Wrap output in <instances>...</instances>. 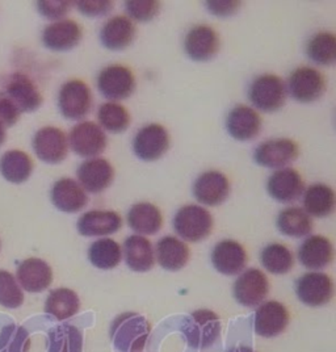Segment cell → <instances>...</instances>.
Masks as SVG:
<instances>
[{"instance_id": "cell-24", "label": "cell", "mask_w": 336, "mask_h": 352, "mask_svg": "<svg viewBox=\"0 0 336 352\" xmlns=\"http://www.w3.org/2000/svg\"><path fill=\"white\" fill-rule=\"evenodd\" d=\"M17 279L27 292L40 294L50 287L53 271L43 259L30 258L19 265Z\"/></svg>"}, {"instance_id": "cell-14", "label": "cell", "mask_w": 336, "mask_h": 352, "mask_svg": "<svg viewBox=\"0 0 336 352\" xmlns=\"http://www.w3.org/2000/svg\"><path fill=\"white\" fill-rule=\"evenodd\" d=\"M5 99L14 104L20 113H32L43 104V95L38 88L24 74L12 75L5 87Z\"/></svg>"}, {"instance_id": "cell-8", "label": "cell", "mask_w": 336, "mask_h": 352, "mask_svg": "<svg viewBox=\"0 0 336 352\" xmlns=\"http://www.w3.org/2000/svg\"><path fill=\"white\" fill-rule=\"evenodd\" d=\"M327 88L323 74L313 67H298L291 74L289 92L298 103H313L322 98Z\"/></svg>"}, {"instance_id": "cell-6", "label": "cell", "mask_w": 336, "mask_h": 352, "mask_svg": "<svg viewBox=\"0 0 336 352\" xmlns=\"http://www.w3.org/2000/svg\"><path fill=\"white\" fill-rule=\"evenodd\" d=\"M98 88L102 96L109 100H124L132 96L135 89V78L131 69L112 65L102 69L98 76Z\"/></svg>"}, {"instance_id": "cell-5", "label": "cell", "mask_w": 336, "mask_h": 352, "mask_svg": "<svg viewBox=\"0 0 336 352\" xmlns=\"http://www.w3.org/2000/svg\"><path fill=\"white\" fill-rule=\"evenodd\" d=\"M92 105V94L87 85L79 79L66 82L58 95V107L63 118L80 120L86 118Z\"/></svg>"}, {"instance_id": "cell-33", "label": "cell", "mask_w": 336, "mask_h": 352, "mask_svg": "<svg viewBox=\"0 0 336 352\" xmlns=\"http://www.w3.org/2000/svg\"><path fill=\"white\" fill-rule=\"evenodd\" d=\"M80 308L78 294L69 288H58L52 291L46 298L45 311L56 317L58 321H65L75 316Z\"/></svg>"}, {"instance_id": "cell-29", "label": "cell", "mask_w": 336, "mask_h": 352, "mask_svg": "<svg viewBox=\"0 0 336 352\" xmlns=\"http://www.w3.org/2000/svg\"><path fill=\"white\" fill-rule=\"evenodd\" d=\"M190 248L175 236H163L157 243V258L167 271H180L190 261Z\"/></svg>"}, {"instance_id": "cell-1", "label": "cell", "mask_w": 336, "mask_h": 352, "mask_svg": "<svg viewBox=\"0 0 336 352\" xmlns=\"http://www.w3.org/2000/svg\"><path fill=\"white\" fill-rule=\"evenodd\" d=\"M150 324L141 314L128 311L115 320L111 329V338L118 352H142Z\"/></svg>"}, {"instance_id": "cell-40", "label": "cell", "mask_w": 336, "mask_h": 352, "mask_svg": "<svg viewBox=\"0 0 336 352\" xmlns=\"http://www.w3.org/2000/svg\"><path fill=\"white\" fill-rule=\"evenodd\" d=\"M24 302V294L12 274L0 271V305L5 308L16 309Z\"/></svg>"}, {"instance_id": "cell-11", "label": "cell", "mask_w": 336, "mask_h": 352, "mask_svg": "<svg viewBox=\"0 0 336 352\" xmlns=\"http://www.w3.org/2000/svg\"><path fill=\"white\" fill-rule=\"evenodd\" d=\"M33 148L36 155L49 164H58L67 157V138L63 131L54 126H45L34 134Z\"/></svg>"}, {"instance_id": "cell-26", "label": "cell", "mask_w": 336, "mask_h": 352, "mask_svg": "<svg viewBox=\"0 0 336 352\" xmlns=\"http://www.w3.org/2000/svg\"><path fill=\"white\" fill-rule=\"evenodd\" d=\"M137 34L135 25L126 16H116L109 19L100 32V40L108 50H124L132 45Z\"/></svg>"}, {"instance_id": "cell-34", "label": "cell", "mask_w": 336, "mask_h": 352, "mask_svg": "<svg viewBox=\"0 0 336 352\" xmlns=\"http://www.w3.org/2000/svg\"><path fill=\"white\" fill-rule=\"evenodd\" d=\"M278 229L281 234L291 238H304L311 233L313 221L305 210L300 208H288L278 217Z\"/></svg>"}, {"instance_id": "cell-13", "label": "cell", "mask_w": 336, "mask_h": 352, "mask_svg": "<svg viewBox=\"0 0 336 352\" xmlns=\"http://www.w3.org/2000/svg\"><path fill=\"white\" fill-rule=\"evenodd\" d=\"M298 145L289 138L271 140L255 150L254 158L259 166L268 168L284 167L298 158Z\"/></svg>"}, {"instance_id": "cell-10", "label": "cell", "mask_w": 336, "mask_h": 352, "mask_svg": "<svg viewBox=\"0 0 336 352\" xmlns=\"http://www.w3.org/2000/svg\"><path fill=\"white\" fill-rule=\"evenodd\" d=\"M269 292V283L260 270L249 268L235 281V300L247 308L262 304Z\"/></svg>"}, {"instance_id": "cell-15", "label": "cell", "mask_w": 336, "mask_h": 352, "mask_svg": "<svg viewBox=\"0 0 336 352\" xmlns=\"http://www.w3.org/2000/svg\"><path fill=\"white\" fill-rule=\"evenodd\" d=\"M230 193L227 177L219 171H206L199 176L193 184L196 200L208 206H221Z\"/></svg>"}, {"instance_id": "cell-12", "label": "cell", "mask_w": 336, "mask_h": 352, "mask_svg": "<svg viewBox=\"0 0 336 352\" xmlns=\"http://www.w3.org/2000/svg\"><path fill=\"white\" fill-rule=\"evenodd\" d=\"M70 145L79 157H96L107 147V135L102 128L91 121L75 125L70 132Z\"/></svg>"}, {"instance_id": "cell-17", "label": "cell", "mask_w": 336, "mask_h": 352, "mask_svg": "<svg viewBox=\"0 0 336 352\" xmlns=\"http://www.w3.org/2000/svg\"><path fill=\"white\" fill-rule=\"evenodd\" d=\"M288 323V309L278 301H268L256 310L255 333L264 338L278 337L284 333Z\"/></svg>"}, {"instance_id": "cell-45", "label": "cell", "mask_w": 336, "mask_h": 352, "mask_svg": "<svg viewBox=\"0 0 336 352\" xmlns=\"http://www.w3.org/2000/svg\"><path fill=\"white\" fill-rule=\"evenodd\" d=\"M20 112L14 104L8 99L1 98L0 99V122L4 125V128H11L20 118Z\"/></svg>"}, {"instance_id": "cell-41", "label": "cell", "mask_w": 336, "mask_h": 352, "mask_svg": "<svg viewBox=\"0 0 336 352\" xmlns=\"http://www.w3.org/2000/svg\"><path fill=\"white\" fill-rule=\"evenodd\" d=\"M128 15L137 21H151L159 14L161 3L157 0H128L125 1Z\"/></svg>"}, {"instance_id": "cell-9", "label": "cell", "mask_w": 336, "mask_h": 352, "mask_svg": "<svg viewBox=\"0 0 336 352\" xmlns=\"http://www.w3.org/2000/svg\"><path fill=\"white\" fill-rule=\"evenodd\" d=\"M295 294L309 307H322L331 301L334 296V284L326 274L309 272L297 280Z\"/></svg>"}, {"instance_id": "cell-28", "label": "cell", "mask_w": 336, "mask_h": 352, "mask_svg": "<svg viewBox=\"0 0 336 352\" xmlns=\"http://www.w3.org/2000/svg\"><path fill=\"white\" fill-rule=\"evenodd\" d=\"M124 255L128 267L135 272H147L154 264V250L151 242L141 235H131L124 242Z\"/></svg>"}, {"instance_id": "cell-30", "label": "cell", "mask_w": 336, "mask_h": 352, "mask_svg": "<svg viewBox=\"0 0 336 352\" xmlns=\"http://www.w3.org/2000/svg\"><path fill=\"white\" fill-rule=\"evenodd\" d=\"M128 223L139 234L153 235L161 230L163 217L158 206L150 203H139L131 208Z\"/></svg>"}, {"instance_id": "cell-23", "label": "cell", "mask_w": 336, "mask_h": 352, "mask_svg": "<svg viewBox=\"0 0 336 352\" xmlns=\"http://www.w3.org/2000/svg\"><path fill=\"white\" fill-rule=\"evenodd\" d=\"M52 203L65 213H76L87 206L88 196L74 179L63 177L54 183L50 192Z\"/></svg>"}, {"instance_id": "cell-42", "label": "cell", "mask_w": 336, "mask_h": 352, "mask_svg": "<svg viewBox=\"0 0 336 352\" xmlns=\"http://www.w3.org/2000/svg\"><path fill=\"white\" fill-rule=\"evenodd\" d=\"M37 10L45 19L58 20L69 14L73 1L69 0H40L36 3Z\"/></svg>"}, {"instance_id": "cell-4", "label": "cell", "mask_w": 336, "mask_h": 352, "mask_svg": "<svg viewBox=\"0 0 336 352\" xmlns=\"http://www.w3.org/2000/svg\"><path fill=\"white\" fill-rule=\"evenodd\" d=\"M183 331L193 349H208L216 343L221 333L219 316L212 310H196L184 322Z\"/></svg>"}, {"instance_id": "cell-20", "label": "cell", "mask_w": 336, "mask_h": 352, "mask_svg": "<svg viewBox=\"0 0 336 352\" xmlns=\"http://www.w3.org/2000/svg\"><path fill=\"white\" fill-rule=\"evenodd\" d=\"M212 263L221 274L232 276L245 270L247 254L245 248L235 241H221L212 252Z\"/></svg>"}, {"instance_id": "cell-16", "label": "cell", "mask_w": 336, "mask_h": 352, "mask_svg": "<svg viewBox=\"0 0 336 352\" xmlns=\"http://www.w3.org/2000/svg\"><path fill=\"white\" fill-rule=\"evenodd\" d=\"M184 49L187 56L196 62L210 60L219 53V34L208 25H196L187 33Z\"/></svg>"}, {"instance_id": "cell-25", "label": "cell", "mask_w": 336, "mask_h": 352, "mask_svg": "<svg viewBox=\"0 0 336 352\" xmlns=\"http://www.w3.org/2000/svg\"><path fill=\"white\" fill-rule=\"evenodd\" d=\"M122 226L120 214L113 210H91L80 216L76 228L85 236H105L118 232Z\"/></svg>"}, {"instance_id": "cell-35", "label": "cell", "mask_w": 336, "mask_h": 352, "mask_svg": "<svg viewBox=\"0 0 336 352\" xmlns=\"http://www.w3.org/2000/svg\"><path fill=\"white\" fill-rule=\"evenodd\" d=\"M88 259L99 270H113L121 262V248L113 239H99L89 246Z\"/></svg>"}, {"instance_id": "cell-31", "label": "cell", "mask_w": 336, "mask_h": 352, "mask_svg": "<svg viewBox=\"0 0 336 352\" xmlns=\"http://www.w3.org/2000/svg\"><path fill=\"white\" fill-rule=\"evenodd\" d=\"M33 171L30 155L20 150H11L0 158V173L3 177L14 184L27 182Z\"/></svg>"}, {"instance_id": "cell-19", "label": "cell", "mask_w": 336, "mask_h": 352, "mask_svg": "<svg viewBox=\"0 0 336 352\" xmlns=\"http://www.w3.org/2000/svg\"><path fill=\"white\" fill-rule=\"evenodd\" d=\"M76 174L85 190L91 193H100L112 184L115 170L107 160L93 158L83 162Z\"/></svg>"}, {"instance_id": "cell-36", "label": "cell", "mask_w": 336, "mask_h": 352, "mask_svg": "<svg viewBox=\"0 0 336 352\" xmlns=\"http://www.w3.org/2000/svg\"><path fill=\"white\" fill-rule=\"evenodd\" d=\"M82 333L71 324H60L49 333V352H82Z\"/></svg>"}, {"instance_id": "cell-39", "label": "cell", "mask_w": 336, "mask_h": 352, "mask_svg": "<svg viewBox=\"0 0 336 352\" xmlns=\"http://www.w3.org/2000/svg\"><path fill=\"white\" fill-rule=\"evenodd\" d=\"M99 121L105 131L125 132L131 125V116L125 107L117 103L102 104L99 109Z\"/></svg>"}, {"instance_id": "cell-44", "label": "cell", "mask_w": 336, "mask_h": 352, "mask_svg": "<svg viewBox=\"0 0 336 352\" xmlns=\"http://www.w3.org/2000/svg\"><path fill=\"white\" fill-rule=\"evenodd\" d=\"M242 7V3L238 0H210L206 1V8L212 15L217 17H227L234 15Z\"/></svg>"}, {"instance_id": "cell-22", "label": "cell", "mask_w": 336, "mask_h": 352, "mask_svg": "<svg viewBox=\"0 0 336 352\" xmlns=\"http://www.w3.org/2000/svg\"><path fill=\"white\" fill-rule=\"evenodd\" d=\"M83 32L74 20H62L49 27L43 33V43L53 52H67L80 43Z\"/></svg>"}, {"instance_id": "cell-3", "label": "cell", "mask_w": 336, "mask_h": 352, "mask_svg": "<svg viewBox=\"0 0 336 352\" xmlns=\"http://www.w3.org/2000/svg\"><path fill=\"white\" fill-rule=\"evenodd\" d=\"M174 228L180 238L188 242H200L213 230V217L201 206H186L177 210Z\"/></svg>"}, {"instance_id": "cell-27", "label": "cell", "mask_w": 336, "mask_h": 352, "mask_svg": "<svg viewBox=\"0 0 336 352\" xmlns=\"http://www.w3.org/2000/svg\"><path fill=\"white\" fill-rule=\"evenodd\" d=\"M298 259L307 270L326 268L334 259L333 245L323 235H313L301 245Z\"/></svg>"}, {"instance_id": "cell-18", "label": "cell", "mask_w": 336, "mask_h": 352, "mask_svg": "<svg viewBox=\"0 0 336 352\" xmlns=\"http://www.w3.org/2000/svg\"><path fill=\"white\" fill-rule=\"evenodd\" d=\"M229 134L238 141H251L256 138L262 129L259 113L247 105H236L226 118Z\"/></svg>"}, {"instance_id": "cell-2", "label": "cell", "mask_w": 336, "mask_h": 352, "mask_svg": "<svg viewBox=\"0 0 336 352\" xmlns=\"http://www.w3.org/2000/svg\"><path fill=\"white\" fill-rule=\"evenodd\" d=\"M249 99L262 112H278L287 102V86L278 75L264 74L251 83Z\"/></svg>"}, {"instance_id": "cell-21", "label": "cell", "mask_w": 336, "mask_h": 352, "mask_svg": "<svg viewBox=\"0 0 336 352\" xmlns=\"http://www.w3.org/2000/svg\"><path fill=\"white\" fill-rule=\"evenodd\" d=\"M268 193L280 203H292L304 192V180L294 168H282L269 176Z\"/></svg>"}, {"instance_id": "cell-47", "label": "cell", "mask_w": 336, "mask_h": 352, "mask_svg": "<svg viewBox=\"0 0 336 352\" xmlns=\"http://www.w3.org/2000/svg\"><path fill=\"white\" fill-rule=\"evenodd\" d=\"M229 352H255L251 347H247V346H238V347H234L232 351Z\"/></svg>"}, {"instance_id": "cell-37", "label": "cell", "mask_w": 336, "mask_h": 352, "mask_svg": "<svg viewBox=\"0 0 336 352\" xmlns=\"http://www.w3.org/2000/svg\"><path fill=\"white\" fill-rule=\"evenodd\" d=\"M260 263L264 268L275 275L288 274L294 265V256L291 250L280 243H271L260 252Z\"/></svg>"}, {"instance_id": "cell-7", "label": "cell", "mask_w": 336, "mask_h": 352, "mask_svg": "<svg viewBox=\"0 0 336 352\" xmlns=\"http://www.w3.org/2000/svg\"><path fill=\"white\" fill-rule=\"evenodd\" d=\"M170 134L159 124H150L135 134L133 150L135 155L145 162L161 160L170 148Z\"/></svg>"}, {"instance_id": "cell-38", "label": "cell", "mask_w": 336, "mask_h": 352, "mask_svg": "<svg viewBox=\"0 0 336 352\" xmlns=\"http://www.w3.org/2000/svg\"><path fill=\"white\" fill-rule=\"evenodd\" d=\"M309 58L323 66L333 65L336 59V37L330 32L314 34L306 46Z\"/></svg>"}, {"instance_id": "cell-46", "label": "cell", "mask_w": 336, "mask_h": 352, "mask_svg": "<svg viewBox=\"0 0 336 352\" xmlns=\"http://www.w3.org/2000/svg\"><path fill=\"white\" fill-rule=\"evenodd\" d=\"M5 138H7V134H5V128H4V125L0 122V146L4 144Z\"/></svg>"}, {"instance_id": "cell-43", "label": "cell", "mask_w": 336, "mask_h": 352, "mask_svg": "<svg viewBox=\"0 0 336 352\" xmlns=\"http://www.w3.org/2000/svg\"><path fill=\"white\" fill-rule=\"evenodd\" d=\"M76 6L78 10L87 17L108 15L113 8V3L109 0H80L76 1Z\"/></svg>"}, {"instance_id": "cell-32", "label": "cell", "mask_w": 336, "mask_h": 352, "mask_svg": "<svg viewBox=\"0 0 336 352\" xmlns=\"http://www.w3.org/2000/svg\"><path fill=\"white\" fill-rule=\"evenodd\" d=\"M304 206L306 213L314 217H327L335 209V193L326 184H314L305 192Z\"/></svg>"}]
</instances>
